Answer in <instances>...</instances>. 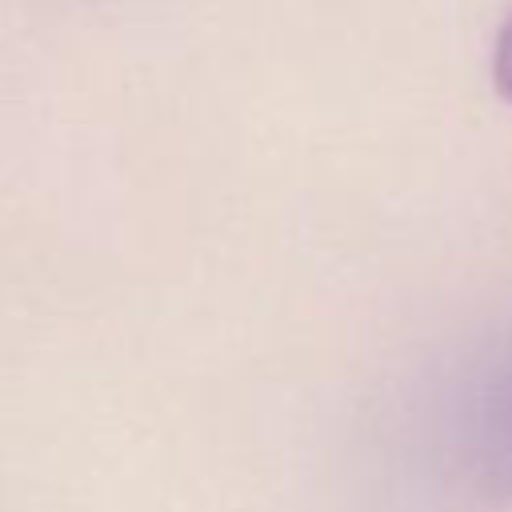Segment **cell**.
<instances>
[{"label": "cell", "instance_id": "cell-1", "mask_svg": "<svg viewBox=\"0 0 512 512\" xmlns=\"http://www.w3.org/2000/svg\"><path fill=\"white\" fill-rule=\"evenodd\" d=\"M460 456L484 496H512V348L480 376L464 408Z\"/></svg>", "mask_w": 512, "mask_h": 512}, {"label": "cell", "instance_id": "cell-2", "mask_svg": "<svg viewBox=\"0 0 512 512\" xmlns=\"http://www.w3.org/2000/svg\"><path fill=\"white\" fill-rule=\"evenodd\" d=\"M492 76H496V88L500 96L512 104V12L496 36V56H492Z\"/></svg>", "mask_w": 512, "mask_h": 512}]
</instances>
